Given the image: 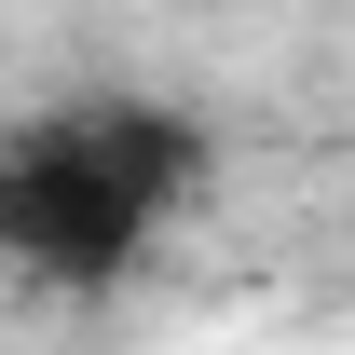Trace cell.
Returning a JSON list of instances; mask_svg holds the SVG:
<instances>
[{
	"instance_id": "obj_1",
	"label": "cell",
	"mask_w": 355,
	"mask_h": 355,
	"mask_svg": "<svg viewBox=\"0 0 355 355\" xmlns=\"http://www.w3.org/2000/svg\"><path fill=\"white\" fill-rule=\"evenodd\" d=\"M205 191V123L178 96H55L0 123V273L55 301H110L178 205Z\"/></svg>"
}]
</instances>
